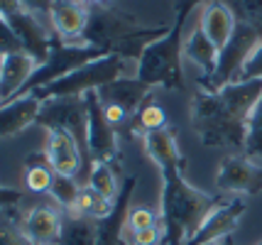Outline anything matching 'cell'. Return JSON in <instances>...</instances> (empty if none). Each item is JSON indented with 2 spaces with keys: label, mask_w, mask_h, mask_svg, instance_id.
Wrapping results in <instances>:
<instances>
[{
  "label": "cell",
  "mask_w": 262,
  "mask_h": 245,
  "mask_svg": "<svg viewBox=\"0 0 262 245\" xmlns=\"http://www.w3.org/2000/svg\"><path fill=\"white\" fill-rule=\"evenodd\" d=\"M262 98V79L233 81L221 91H196L191 98V128L204 147L245 152L248 125Z\"/></svg>",
  "instance_id": "7a4b0ae2"
},
{
  "label": "cell",
  "mask_w": 262,
  "mask_h": 245,
  "mask_svg": "<svg viewBox=\"0 0 262 245\" xmlns=\"http://www.w3.org/2000/svg\"><path fill=\"white\" fill-rule=\"evenodd\" d=\"M127 74V61L118 54H108V57H101L96 61H89L79 66L76 71H71L67 76L57 79L49 86H42L37 88V94L42 98H67V96H86L89 91H98L101 86L115 81L120 76Z\"/></svg>",
  "instance_id": "5b68a950"
},
{
  "label": "cell",
  "mask_w": 262,
  "mask_h": 245,
  "mask_svg": "<svg viewBox=\"0 0 262 245\" xmlns=\"http://www.w3.org/2000/svg\"><path fill=\"white\" fill-rule=\"evenodd\" d=\"M113 204L111 198H105L103 194H98L91 184H83L79 189V196H76V204L67 211L69 216H83V218H91V221H103L111 216L113 211Z\"/></svg>",
  "instance_id": "44dd1931"
},
{
  "label": "cell",
  "mask_w": 262,
  "mask_h": 245,
  "mask_svg": "<svg viewBox=\"0 0 262 245\" xmlns=\"http://www.w3.org/2000/svg\"><path fill=\"white\" fill-rule=\"evenodd\" d=\"M96 235H98V221L67 213L59 245H96Z\"/></svg>",
  "instance_id": "603a6c76"
},
{
  "label": "cell",
  "mask_w": 262,
  "mask_h": 245,
  "mask_svg": "<svg viewBox=\"0 0 262 245\" xmlns=\"http://www.w3.org/2000/svg\"><path fill=\"white\" fill-rule=\"evenodd\" d=\"M89 101V130H86V142H89V152H91L93 162H113L118 160V128H113L105 113L103 105L98 101L96 91L86 94Z\"/></svg>",
  "instance_id": "7c38bea8"
},
{
  "label": "cell",
  "mask_w": 262,
  "mask_h": 245,
  "mask_svg": "<svg viewBox=\"0 0 262 245\" xmlns=\"http://www.w3.org/2000/svg\"><path fill=\"white\" fill-rule=\"evenodd\" d=\"M54 176H57V172L52 169L47 154L32 157L25 164V189L30 194H49V189L54 184Z\"/></svg>",
  "instance_id": "cb8c5ba5"
},
{
  "label": "cell",
  "mask_w": 262,
  "mask_h": 245,
  "mask_svg": "<svg viewBox=\"0 0 262 245\" xmlns=\"http://www.w3.org/2000/svg\"><path fill=\"white\" fill-rule=\"evenodd\" d=\"M37 69H39V61L30 57L27 52L5 54L3 74H0V98H3V103H8V101L23 94L27 81L32 79V74Z\"/></svg>",
  "instance_id": "ac0fdd59"
},
{
  "label": "cell",
  "mask_w": 262,
  "mask_h": 245,
  "mask_svg": "<svg viewBox=\"0 0 262 245\" xmlns=\"http://www.w3.org/2000/svg\"><path fill=\"white\" fill-rule=\"evenodd\" d=\"M45 154L52 164V169L61 176L76 179L81 167H83V150H81L79 140L67 130H49L47 132Z\"/></svg>",
  "instance_id": "2e32d148"
},
{
  "label": "cell",
  "mask_w": 262,
  "mask_h": 245,
  "mask_svg": "<svg viewBox=\"0 0 262 245\" xmlns=\"http://www.w3.org/2000/svg\"><path fill=\"white\" fill-rule=\"evenodd\" d=\"M37 125L47 130H67L79 140L81 150L89 152L86 130H89V101L86 96L47 98L37 116Z\"/></svg>",
  "instance_id": "ba28073f"
},
{
  "label": "cell",
  "mask_w": 262,
  "mask_h": 245,
  "mask_svg": "<svg viewBox=\"0 0 262 245\" xmlns=\"http://www.w3.org/2000/svg\"><path fill=\"white\" fill-rule=\"evenodd\" d=\"M216 189L230 196H252L262 191V167L245 154L226 157L216 174Z\"/></svg>",
  "instance_id": "8fae6325"
},
{
  "label": "cell",
  "mask_w": 262,
  "mask_h": 245,
  "mask_svg": "<svg viewBox=\"0 0 262 245\" xmlns=\"http://www.w3.org/2000/svg\"><path fill=\"white\" fill-rule=\"evenodd\" d=\"M245 209H248V201L243 196H226L216 209L206 216L204 223L189 238L186 245H206V243H213V240L233 235V231H235L238 221L243 218Z\"/></svg>",
  "instance_id": "4fadbf2b"
},
{
  "label": "cell",
  "mask_w": 262,
  "mask_h": 245,
  "mask_svg": "<svg viewBox=\"0 0 262 245\" xmlns=\"http://www.w3.org/2000/svg\"><path fill=\"white\" fill-rule=\"evenodd\" d=\"M23 191L20 189H8V187H0V211L3 209H12L15 204L23 201Z\"/></svg>",
  "instance_id": "e575fe53"
},
{
  "label": "cell",
  "mask_w": 262,
  "mask_h": 245,
  "mask_svg": "<svg viewBox=\"0 0 262 245\" xmlns=\"http://www.w3.org/2000/svg\"><path fill=\"white\" fill-rule=\"evenodd\" d=\"M89 8H98V5H113V0H81Z\"/></svg>",
  "instance_id": "d590c367"
},
{
  "label": "cell",
  "mask_w": 262,
  "mask_h": 245,
  "mask_svg": "<svg viewBox=\"0 0 262 245\" xmlns=\"http://www.w3.org/2000/svg\"><path fill=\"white\" fill-rule=\"evenodd\" d=\"M10 211L12 209L0 211V245H30L17 226V218H10Z\"/></svg>",
  "instance_id": "f546056e"
},
{
  "label": "cell",
  "mask_w": 262,
  "mask_h": 245,
  "mask_svg": "<svg viewBox=\"0 0 262 245\" xmlns=\"http://www.w3.org/2000/svg\"><path fill=\"white\" fill-rule=\"evenodd\" d=\"M169 128V120H167V113H164V108H162L157 101H152L147 98L142 108L137 110L135 116H133V123H130V130L135 132V135H149V132H160V130Z\"/></svg>",
  "instance_id": "7402d4cb"
},
{
  "label": "cell",
  "mask_w": 262,
  "mask_h": 245,
  "mask_svg": "<svg viewBox=\"0 0 262 245\" xmlns=\"http://www.w3.org/2000/svg\"><path fill=\"white\" fill-rule=\"evenodd\" d=\"M101 57H108V54L96 47H89V44H64L54 35L52 37L49 59L32 74V79L27 81L23 94H30V91H37L42 86H49V83H54L57 79L67 76L71 71H76L79 66L89 64V61H96V59H101Z\"/></svg>",
  "instance_id": "52a82bcc"
},
{
  "label": "cell",
  "mask_w": 262,
  "mask_h": 245,
  "mask_svg": "<svg viewBox=\"0 0 262 245\" xmlns=\"http://www.w3.org/2000/svg\"><path fill=\"white\" fill-rule=\"evenodd\" d=\"M67 211L54 201H39L17 218L25 240L30 245H59Z\"/></svg>",
  "instance_id": "9c48e42d"
},
{
  "label": "cell",
  "mask_w": 262,
  "mask_h": 245,
  "mask_svg": "<svg viewBox=\"0 0 262 245\" xmlns=\"http://www.w3.org/2000/svg\"><path fill=\"white\" fill-rule=\"evenodd\" d=\"M98 101L103 105H118V108H123L127 116H135L137 110L142 108V103L152 98V86H147L145 81H140V79H127V76H120V79H115V81L105 83L101 86L98 91Z\"/></svg>",
  "instance_id": "e0dca14e"
},
{
  "label": "cell",
  "mask_w": 262,
  "mask_h": 245,
  "mask_svg": "<svg viewBox=\"0 0 262 245\" xmlns=\"http://www.w3.org/2000/svg\"><path fill=\"white\" fill-rule=\"evenodd\" d=\"M208 0H174V17H182V20H189V15L199 8V5H206Z\"/></svg>",
  "instance_id": "836d02e7"
},
{
  "label": "cell",
  "mask_w": 262,
  "mask_h": 245,
  "mask_svg": "<svg viewBox=\"0 0 262 245\" xmlns=\"http://www.w3.org/2000/svg\"><path fill=\"white\" fill-rule=\"evenodd\" d=\"M160 223H162L160 211L149 209V206H130L123 233H137V231H145V228L160 226Z\"/></svg>",
  "instance_id": "f1b7e54d"
},
{
  "label": "cell",
  "mask_w": 262,
  "mask_h": 245,
  "mask_svg": "<svg viewBox=\"0 0 262 245\" xmlns=\"http://www.w3.org/2000/svg\"><path fill=\"white\" fill-rule=\"evenodd\" d=\"M262 42V35L257 30H252L250 25L238 23L233 37L228 39V44L221 49L218 54V66L213 71V76L208 79H199L204 91H221L223 86L238 81L240 71L245 66V61L250 59V54L255 52V47Z\"/></svg>",
  "instance_id": "8992f818"
},
{
  "label": "cell",
  "mask_w": 262,
  "mask_h": 245,
  "mask_svg": "<svg viewBox=\"0 0 262 245\" xmlns=\"http://www.w3.org/2000/svg\"><path fill=\"white\" fill-rule=\"evenodd\" d=\"M91 20V8L81 0H54L52 5V32L64 44H81L83 32Z\"/></svg>",
  "instance_id": "5bb4252c"
},
{
  "label": "cell",
  "mask_w": 262,
  "mask_h": 245,
  "mask_svg": "<svg viewBox=\"0 0 262 245\" xmlns=\"http://www.w3.org/2000/svg\"><path fill=\"white\" fill-rule=\"evenodd\" d=\"M123 245H164V228L160 223L137 233H123Z\"/></svg>",
  "instance_id": "4dcf8cb0"
},
{
  "label": "cell",
  "mask_w": 262,
  "mask_h": 245,
  "mask_svg": "<svg viewBox=\"0 0 262 245\" xmlns=\"http://www.w3.org/2000/svg\"><path fill=\"white\" fill-rule=\"evenodd\" d=\"M42 103H45V98L37 91H30V94H20L17 98L0 105V140L17 138L32 123H37Z\"/></svg>",
  "instance_id": "9a60e30c"
},
{
  "label": "cell",
  "mask_w": 262,
  "mask_h": 245,
  "mask_svg": "<svg viewBox=\"0 0 262 245\" xmlns=\"http://www.w3.org/2000/svg\"><path fill=\"white\" fill-rule=\"evenodd\" d=\"M257 245H262V240H260V243H257Z\"/></svg>",
  "instance_id": "ab89813d"
},
{
  "label": "cell",
  "mask_w": 262,
  "mask_h": 245,
  "mask_svg": "<svg viewBox=\"0 0 262 245\" xmlns=\"http://www.w3.org/2000/svg\"><path fill=\"white\" fill-rule=\"evenodd\" d=\"M0 105H3V98H0Z\"/></svg>",
  "instance_id": "f35d334b"
},
{
  "label": "cell",
  "mask_w": 262,
  "mask_h": 245,
  "mask_svg": "<svg viewBox=\"0 0 262 245\" xmlns=\"http://www.w3.org/2000/svg\"><path fill=\"white\" fill-rule=\"evenodd\" d=\"M79 184H76V179H71V176H61L57 174L54 176V184L49 189V196L54 204H59L64 211H69L74 204H76V196H79Z\"/></svg>",
  "instance_id": "83f0119b"
},
{
  "label": "cell",
  "mask_w": 262,
  "mask_h": 245,
  "mask_svg": "<svg viewBox=\"0 0 262 245\" xmlns=\"http://www.w3.org/2000/svg\"><path fill=\"white\" fill-rule=\"evenodd\" d=\"M250 79H262V42L255 47V52L250 54V59L245 61V66L240 71L238 81H250Z\"/></svg>",
  "instance_id": "d6a6232c"
},
{
  "label": "cell",
  "mask_w": 262,
  "mask_h": 245,
  "mask_svg": "<svg viewBox=\"0 0 262 245\" xmlns=\"http://www.w3.org/2000/svg\"><path fill=\"white\" fill-rule=\"evenodd\" d=\"M206 245H233V235H228V238H221V240H213V243H206Z\"/></svg>",
  "instance_id": "8d00e7d4"
},
{
  "label": "cell",
  "mask_w": 262,
  "mask_h": 245,
  "mask_svg": "<svg viewBox=\"0 0 262 245\" xmlns=\"http://www.w3.org/2000/svg\"><path fill=\"white\" fill-rule=\"evenodd\" d=\"M142 140L147 157L160 167L162 174L160 216L164 228V245H186L206 216L226 198V194L211 196L184 179V157L171 128L149 132Z\"/></svg>",
  "instance_id": "6da1fadb"
},
{
  "label": "cell",
  "mask_w": 262,
  "mask_h": 245,
  "mask_svg": "<svg viewBox=\"0 0 262 245\" xmlns=\"http://www.w3.org/2000/svg\"><path fill=\"white\" fill-rule=\"evenodd\" d=\"M17 5H20L25 12L34 15L39 23H45L47 27L52 30L49 17H52V5H54V0H17Z\"/></svg>",
  "instance_id": "1f68e13d"
},
{
  "label": "cell",
  "mask_w": 262,
  "mask_h": 245,
  "mask_svg": "<svg viewBox=\"0 0 262 245\" xmlns=\"http://www.w3.org/2000/svg\"><path fill=\"white\" fill-rule=\"evenodd\" d=\"M199 27L206 32V37L218 47V52L228 44V39L233 37L235 27H238V20L223 0H208L201 12H199Z\"/></svg>",
  "instance_id": "d6986e66"
},
{
  "label": "cell",
  "mask_w": 262,
  "mask_h": 245,
  "mask_svg": "<svg viewBox=\"0 0 262 245\" xmlns=\"http://www.w3.org/2000/svg\"><path fill=\"white\" fill-rule=\"evenodd\" d=\"M3 64H5V54H0V74H3Z\"/></svg>",
  "instance_id": "74e56055"
},
{
  "label": "cell",
  "mask_w": 262,
  "mask_h": 245,
  "mask_svg": "<svg viewBox=\"0 0 262 245\" xmlns=\"http://www.w3.org/2000/svg\"><path fill=\"white\" fill-rule=\"evenodd\" d=\"M218 54H221L218 47L206 37V32L199 27V23L191 27L189 35H184V57L204 71L201 79L213 76V71H216V66H218Z\"/></svg>",
  "instance_id": "ffe728a7"
},
{
  "label": "cell",
  "mask_w": 262,
  "mask_h": 245,
  "mask_svg": "<svg viewBox=\"0 0 262 245\" xmlns=\"http://www.w3.org/2000/svg\"><path fill=\"white\" fill-rule=\"evenodd\" d=\"M248 160L262 167V98L260 103L255 105L250 116V125H248V142H245V152Z\"/></svg>",
  "instance_id": "4316f807"
},
{
  "label": "cell",
  "mask_w": 262,
  "mask_h": 245,
  "mask_svg": "<svg viewBox=\"0 0 262 245\" xmlns=\"http://www.w3.org/2000/svg\"><path fill=\"white\" fill-rule=\"evenodd\" d=\"M171 30V25H145L135 15L118 10L115 5H98L91 8V20L83 32L81 44H89L105 52V54H118L125 61L140 59L142 52L164 37Z\"/></svg>",
  "instance_id": "3957f363"
},
{
  "label": "cell",
  "mask_w": 262,
  "mask_h": 245,
  "mask_svg": "<svg viewBox=\"0 0 262 245\" xmlns=\"http://www.w3.org/2000/svg\"><path fill=\"white\" fill-rule=\"evenodd\" d=\"M228 5L235 20L243 25H250L262 35V0H223Z\"/></svg>",
  "instance_id": "484cf974"
},
{
  "label": "cell",
  "mask_w": 262,
  "mask_h": 245,
  "mask_svg": "<svg viewBox=\"0 0 262 245\" xmlns=\"http://www.w3.org/2000/svg\"><path fill=\"white\" fill-rule=\"evenodd\" d=\"M186 20L174 17L171 30L157 42H152L142 57L137 59V79L145 81L147 86H162L169 91H184V35H186Z\"/></svg>",
  "instance_id": "277c9868"
},
{
  "label": "cell",
  "mask_w": 262,
  "mask_h": 245,
  "mask_svg": "<svg viewBox=\"0 0 262 245\" xmlns=\"http://www.w3.org/2000/svg\"><path fill=\"white\" fill-rule=\"evenodd\" d=\"M98 194H103L105 198H115L120 196V184H118V176H115V164L113 162H93L91 172H89V182Z\"/></svg>",
  "instance_id": "d4e9b609"
},
{
  "label": "cell",
  "mask_w": 262,
  "mask_h": 245,
  "mask_svg": "<svg viewBox=\"0 0 262 245\" xmlns=\"http://www.w3.org/2000/svg\"><path fill=\"white\" fill-rule=\"evenodd\" d=\"M5 20L10 25V30L15 32L17 42L23 44V52H27L30 57H34L39 61V66L49 59V49H52V37L54 32L47 27L45 23H39L34 15L25 12L17 0H12L10 5L5 8Z\"/></svg>",
  "instance_id": "30bf717a"
}]
</instances>
